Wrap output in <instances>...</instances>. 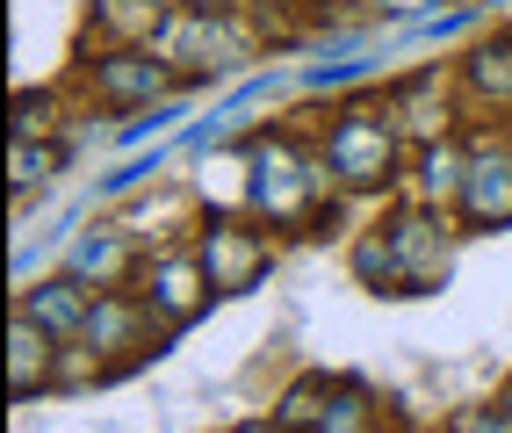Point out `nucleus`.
Listing matches in <instances>:
<instances>
[{
  "instance_id": "423d86ee",
  "label": "nucleus",
  "mask_w": 512,
  "mask_h": 433,
  "mask_svg": "<svg viewBox=\"0 0 512 433\" xmlns=\"http://www.w3.org/2000/svg\"><path fill=\"white\" fill-rule=\"evenodd\" d=\"M210 296H217L210 275H202V260H188V253L152 260V275H145V311H152L159 325H188Z\"/></svg>"
},
{
  "instance_id": "f3484780",
  "label": "nucleus",
  "mask_w": 512,
  "mask_h": 433,
  "mask_svg": "<svg viewBox=\"0 0 512 433\" xmlns=\"http://www.w3.org/2000/svg\"><path fill=\"white\" fill-rule=\"evenodd\" d=\"M8 159H15V174H8V181H15V195H29V181H44L51 166H58L44 145H29V138H15V152H8Z\"/></svg>"
},
{
  "instance_id": "6ab92c4d",
  "label": "nucleus",
  "mask_w": 512,
  "mask_h": 433,
  "mask_svg": "<svg viewBox=\"0 0 512 433\" xmlns=\"http://www.w3.org/2000/svg\"><path fill=\"white\" fill-rule=\"evenodd\" d=\"M426 8H433V0H375V15H390V22H412Z\"/></svg>"
},
{
  "instance_id": "a211bd4d",
  "label": "nucleus",
  "mask_w": 512,
  "mask_h": 433,
  "mask_svg": "<svg viewBox=\"0 0 512 433\" xmlns=\"http://www.w3.org/2000/svg\"><path fill=\"white\" fill-rule=\"evenodd\" d=\"M51 116V94H15V138H29V123Z\"/></svg>"
},
{
  "instance_id": "f257e3e1",
  "label": "nucleus",
  "mask_w": 512,
  "mask_h": 433,
  "mask_svg": "<svg viewBox=\"0 0 512 433\" xmlns=\"http://www.w3.org/2000/svg\"><path fill=\"white\" fill-rule=\"evenodd\" d=\"M354 275L368 289H397V296H426L448 282V231L440 217L419 203V210H397L390 224H375L368 239L354 246Z\"/></svg>"
},
{
  "instance_id": "f03ea898",
  "label": "nucleus",
  "mask_w": 512,
  "mask_h": 433,
  "mask_svg": "<svg viewBox=\"0 0 512 433\" xmlns=\"http://www.w3.org/2000/svg\"><path fill=\"white\" fill-rule=\"evenodd\" d=\"M246 195H253V210L267 217V224H282V231H296V224H318V195H325V181H318V159L303 152L289 130H260V138L246 145Z\"/></svg>"
},
{
  "instance_id": "0eeeda50",
  "label": "nucleus",
  "mask_w": 512,
  "mask_h": 433,
  "mask_svg": "<svg viewBox=\"0 0 512 433\" xmlns=\"http://www.w3.org/2000/svg\"><path fill=\"white\" fill-rule=\"evenodd\" d=\"M166 87H174V65L152 58L145 44L123 51V58H94V94H109L116 109H145V102H159Z\"/></svg>"
},
{
  "instance_id": "2eb2a0df",
  "label": "nucleus",
  "mask_w": 512,
  "mask_h": 433,
  "mask_svg": "<svg viewBox=\"0 0 512 433\" xmlns=\"http://www.w3.org/2000/svg\"><path fill=\"white\" fill-rule=\"evenodd\" d=\"M73 268H80V282H116L123 275V239H109V231L80 239L73 246Z\"/></svg>"
},
{
  "instance_id": "ddd939ff",
  "label": "nucleus",
  "mask_w": 512,
  "mask_h": 433,
  "mask_svg": "<svg viewBox=\"0 0 512 433\" xmlns=\"http://www.w3.org/2000/svg\"><path fill=\"white\" fill-rule=\"evenodd\" d=\"M145 318H152V311H138V304H123V296H101L80 340H87L94 354H116V347H130V340H138V325H145Z\"/></svg>"
},
{
  "instance_id": "9d476101",
  "label": "nucleus",
  "mask_w": 512,
  "mask_h": 433,
  "mask_svg": "<svg viewBox=\"0 0 512 433\" xmlns=\"http://www.w3.org/2000/svg\"><path fill=\"white\" fill-rule=\"evenodd\" d=\"M44 383H51V332L29 311H15L8 318V390L15 397H37Z\"/></svg>"
},
{
  "instance_id": "412c9836",
  "label": "nucleus",
  "mask_w": 512,
  "mask_h": 433,
  "mask_svg": "<svg viewBox=\"0 0 512 433\" xmlns=\"http://www.w3.org/2000/svg\"><path fill=\"white\" fill-rule=\"evenodd\" d=\"M238 433H289V426H282V419H275V426H267V419H246Z\"/></svg>"
},
{
  "instance_id": "7ed1b4c3",
  "label": "nucleus",
  "mask_w": 512,
  "mask_h": 433,
  "mask_svg": "<svg viewBox=\"0 0 512 433\" xmlns=\"http://www.w3.org/2000/svg\"><path fill=\"white\" fill-rule=\"evenodd\" d=\"M325 174L339 188H390L397 181V116L375 102L339 109L325 130Z\"/></svg>"
},
{
  "instance_id": "9b49d317",
  "label": "nucleus",
  "mask_w": 512,
  "mask_h": 433,
  "mask_svg": "<svg viewBox=\"0 0 512 433\" xmlns=\"http://www.w3.org/2000/svg\"><path fill=\"white\" fill-rule=\"evenodd\" d=\"M347 390H354V383H332V376H303V383H296V390L282 397V412H275V419H282L289 433H325V426L339 419V405H347Z\"/></svg>"
},
{
  "instance_id": "20e7f679",
  "label": "nucleus",
  "mask_w": 512,
  "mask_h": 433,
  "mask_svg": "<svg viewBox=\"0 0 512 433\" xmlns=\"http://www.w3.org/2000/svg\"><path fill=\"white\" fill-rule=\"evenodd\" d=\"M195 260H202V275H210L217 296H246V289H260L267 268H275V246H267V231H253V224L217 217V224H202Z\"/></svg>"
},
{
  "instance_id": "4468645a",
  "label": "nucleus",
  "mask_w": 512,
  "mask_h": 433,
  "mask_svg": "<svg viewBox=\"0 0 512 433\" xmlns=\"http://www.w3.org/2000/svg\"><path fill=\"white\" fill-rule=\"evenodd\" d=\"M469 80L484 94H505V102H512V29H498V37L469 58Z\"/></svg>"
},
{
  "instance_id": "1a4fd4ad",
  "label": "nucleus",
  "mask_w": 512,
  "mask_h": 433,
  "mask_svg": "<svg viewBox=\"0 0 512 433\" xmlns=\"http://www.w3.org/2000/svg\"><path fill=\"white\" fill-rule=\"evenodd\" d=\"M22 311L37 318L51 340H73V332H87V318H94V296H87L80 275H58V282H37V289H29Z\"/></svg>"
},
{
  "instance_id": "aec40b11",
  "label": "nucleus",
  "mask_w": 512,
  "mask_h": 433,
  "mask_svg": "<svg viewBox=\"0 0 512 433\" xmlns=\"http://www.w3.org/2000/svg\"><path fill=\"white\" fill-rule=\"evenodd\" d=\"M166 8H202V15H224V0H166Z\"/></svg>"
},
{
  "instance_id": "dca6fc26",
  "label": "nucleus",
  "mask_w": 512,
  "mask_h": 433,
  "mask_svg": "<svg viewBox=\"0 0 512 433\" xmlns=\"http://www.w3.org/2000/svg\"><path fill=\"white\" fill-rule=\"evenodd\" d=\"M448 433H512V412H505V397L498 405H462L448 419Z\"/></svg>"
},
{
  "instance_id": "f8f14e48",
  "label": "nucleus",
  "mask_w": 512,
  "mask_h": 433,
  "mask_svg": "<svg viewBox=\"0 0 512 433\" xmlns=\"http://www.w3.org/2000/svg\"><path fill=\"white\" fill-rule=\"evenodd\" d=\"M462 181H469V159L455 145H426L419 152V203L440 210V203H462Z\"/></svg>"
},
{
  "instance_id": "6e6552de",
  "label": "nucleus",
  "mask_w": 512,
  "mask_h": 433,
  "mask_svg": "<svg viewBox=\"0 0 512 433\" xmlns=\"http://www.w3.org/2000/svg\"><path fill=\"white\" fill-rule=\"evenodd\" d=\"M462 224H469V231H505V224H512V152H476V159H469Z\"/></svg>"
},
{
  "instance_id": "39448f33",
  "label": "nucleus",
  "mask_w": 512,
  "mask_h": 433,
  "mask_svg": "<svg viewBox=\"0 0 512 433\" xmlns=\"http://www.w3.org/2000/svg\"><path fill=\"white\" fill-rule=\"evenodd\" d=\"M145 51L166 58V65H188V73H217V65L238 51V37H231L224 22H210L202 8H166L159 29L145 37Z\"/></svg>"
},
{
  "instance_id": "4be33fe9",
  "label": "nucleus",
  "mask_w": 512,
  "mask_h": 433,
  "mask_svg": "<svg viewBox=\"0 0 512 433\" xmlns=\"http://www.w3.org/2000/svg\"><path fill=\"white\" fill-rule=\"evenodd\" d=\"M505 412H512V383H505Z\"/></svg>"
}]
</instances>
